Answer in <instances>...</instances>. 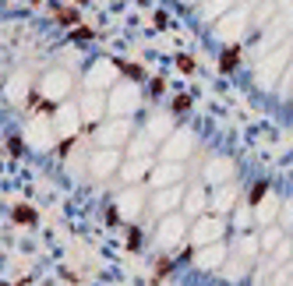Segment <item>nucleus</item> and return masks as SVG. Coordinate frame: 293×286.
<instances>
[{
  "mask_svg": "<svg viewBox=\"0 0 293 286\" xmlns=\"http://www.w3.org/2000/svg\"><path fill=\"white\" fill-rule=\"evenodd\" d=\"M11 219H14L18 226H35V219H39V216H35V209H32V205H14V209H11Z\"/></svg>",
  "mask_w": 293,
  "mask_h": 286,
  "instance_id": "nucleus-1",
  "label": "nucleus"
},
{
  "mask_svg": "<svg viewBox=\"0 0 293 286\" xmlns=\"http://www.w3.org/2000/svg\"><path fill=\"white\" fill-rule=\"evenodd\" d=\"M237 64H240V46H226L219 53V71H233Z\"/></svg>",
  "mask_w": 293,
  "mask_h": 286,
  "instance_id": "nucleus-2",
  "label": "nucleus"
},
{
  "mask_svg": "<svg viewBox=\"0 0 293 286\" xmlns=\"http://www.w3.org/2000/svg\"><path fill=\"white\" fill-rule=\"evenodd\" d=\"M173 265H177V258H159V262H155V276H152V286H159V279H162V276H170V272H173Z\"/></svg>",
  "mask_w": 293,
  "mask_h": 286,
  "instance_id": "nucleus-3",
  "label": "nucleus"
},
{
  "mask_svg": "<svg viewBox=\"0 0 293 286\" xmlns=\"http://www.w3.org/2000/svg\"><path fill=\"white\" fill-rule=\"evenodd\" d=\"M117 67H120L124 74H131V78H138V81L145 78V67H142V64H128V60H117Z\"/></svg>",
  "mask_w": 293,
  "mask_h": 286,
  "instance_id": "nucleus-4",
  "label": "nucleus"
},
{
  "mask_svg": "<svg viewBox=\"0 0 293 286\" xmlns=\"http://www.w3.org/2000/svg\"><path fill=\"white\" fill-rule=\"evenodd\" d=\"M71 39H74V43H89V39H96V28H89V25H78V28L71 32Z\"/></svg>",
  "mask_w": 293,
  "mask_h": 286,
  "instance_id": "nucleus-5",
  "label": "nucleus"
},
{
  "mask_svg": "<svg viewBox=\"0 0 293 286\" xmlns=\"http://www.w3.org/2000/svg\"><path fill=\"white\" fill-rule=\"evenodd\" d=\"M60 25H78V7H64V11H57L53 14Z\"/></svg>",
  "mask_w": 293,
  "mask_h": 286,
  "instance_id": "nucleus-6",
  "label": "nucleus"
},
{
  "mask_svg": "<svg viewBox=\"0 0 293 286\" xmlns=\"http://www.w3.org/2000/svg\"><path fill=\"white\" fill-rule=\"evenodd\" d=\"M265 191H269V184L262 180V184H255V187H251V205H258V201L265 198Z\"/></svg>",
  "mask_w": 293,
  "mask_h": 286,
  "instance_id": "nucleus-7",
  "label": "nucleus"
},
{
  "mask_svg": "<svg viewBox=\"0 0 293 286\" xmlns=\"http://www.w3.org/2000/svg\"><path fill=\"white\" fill-rule=\"evenodd\" d=\"M173 60H177V67H180V71H184V74H191V71H194V67H198V64H194V60H191V57H187V53H180V57H173Z\"/></svg>",
  "mask_w": 293,
  "mask_h": 286,
  "instance_id": "nucleus-8",
  "label": "nucleus"
},
{
  "mask_svg": "<svg viewBox=\"0 0 293 286\" xmlns=\"http://www.w3.org/2000/svg\"><path fill=\"white\" fill-rule=\"evenodd\" d=\"M191 110V96H173V113H187Z\"/></svg>",
  "mask_w": 293,
  "mask_h": 286,
  "instance_id": "nucleus-9",
  "label": "nucleus"
},
{
  "mask_svg": "<svg viewBox=\"0 0 293 286\" xmlns=\"http://www.w3.org/2000/svg\"><path fill=\"white\" fill-rule=\"evenodd\" d=\"M21 152H25L21 138H14V135H11V138H7V155H21Z\"/></svg>",
  "mask_w": 293,
  "mask_h": 286,
  "instance_id": "nucleus-10",
  "label": "nucleus"
},
{
  "mask_svg": "<svg viewBox=\"0 0 293 286\" xmlns=\"http://www.w3.org/2000/svg\"><path fill=\"white\" fill-rule=\"evenodd\" d=\"M138 248H142V233L131 230V233H128V251H138Z\"/></svg>",
  "mask_w": 293,
  "mask_h": 286,
  "instance_id": "nucleus-11",
  "label": "nucleus"
},
{
  "mask_svg": "<svg viewBox=\"0 0 293 286\" xmlns=\"http://www.w3.org/2000/svg\"><path fill=\"white\" fill-rule=\"evenodd\" d=\"M148 92H152V96H162V92H166L162 78H152V81H148Z\"/></svg>",
  "mask_w": 293,
  "mask_h": 286,
  "instance_id": "nucleus-12",
  "label": "nucleus"
},
{
  "mask_svg": "<svg viewBox=\"0 0 293 286\" xmlns=\"http://www.w3.org/2000/svg\"><path fill=\"white\" fill-rule=\"evenodd\" d=\"M152 25H155V28H166V14L155 11V14H152Z\"/></svg>",
  "mask_w": 293,
  "mask_h": 286,
  "instance_id": "nucleus-13",
  "label": "nucleus"
},
{
  "mask_svg": "<svg viewBox=\"0 0 293 286\" xmlns=\"http://www.w3.org/2000/svg\"><path fill=\"white\" fill-rule=\"evenodd\" d=\"M71 145H74V138H64V142L57 145V152H60V155H67V152H71Z\"/></svg>",
  "mask_w": 293,
  "mask_h": 286,
  "instance_id": "nucleus-14",
  "label": "nucleus"
},
{
  "mask_svg": "<svg viewBox=\"0 0 293 286\" xmlns=\"http://www.w3.org/2000/svg\"><path fill=\"white\" fill-rule=\"evenodd\" d=\"M14 286H32V279H18V283H14Z\"/></svg>",
  "mask_w": 293,
  "mask_h": 286,
  "instance_id": "nucleus-15",
  "label": "nucleus"
},
{
  "mask_svg": "<svg viewBox=\"0 0 293 286\" xmlns=\"http://www.w3.org/2000/svg\"><path fill=\"white\" fill-rule=\"evenodd\" d=\"M74 4H89V0H74Z\"/></svg>",
  "mask_w": 293,
  "mask_h": 286,
  "instance_id": "nucleus-16",
  "label": "nucleus"
},
{
  "mask_svg": "<svg viewBox=\"0 0 293 286\" xmlns=\"http://www.w3.org/2000/svg\"><path fill=\"white\" fill-rule=\"evenodd\" d=\"M35 4H39V0H35Z\"/></svg>",
  "mask_w": 293,
  "mask_h": 286,
  "instance_id": "nucleus-17",
  "label": "nucleus"
}]
</instances>
